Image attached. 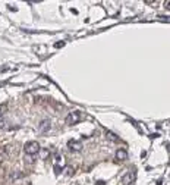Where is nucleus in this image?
<instances>
[{
    "mask_svg": "<svg viewBox=\"0 0 170 185\" xmlns=\"http://www.w3.org/2000/svg\"><path fill=\"white\" fill-rule=\"evenodd\" d=\"M25 153L28 154V156H34V154H37V153L40 152V144L37 143V141H29V143H27L25 144Z\"/></svg>",
    "mask_w": 170,
    "mask_h": 185,
    "instance_id": "f257e3e1",
    "label": "nucleus"
},
{
    "mask_svg": "<svg viewBox=\"0 0 170 185\" xmlns=\"http://www.w3.org/2000/svg\"><path fill=\"white\" fill-rule=\"evenodd\" d=\"M82 118V115H81L79 110H75V112L69 113L68 116H66V123L68 125H75V123H78Z\"/></svg>",
    "mask_w": 170,
    "mask_h": 185,
    "instance_id": "f03ea898",
    "label": "nucleus"
},
{
    "mask_svg": "<svg viewBox=\"0 0 170 185\" xmlns=\"http://www.w3.org/2000/svg\"><path fill=\"white\" fill-rule=\"evenodd\" d=\"M50 129H51V122L49 119L41 121L40 125H38V132H40V134H45V132H49Z\"/></svg>",
    "mask_w": 170,
    "mask_h": 185,
    "instance_id": "7ed1b4c3",
    "label": "nucleus"
},
{
    "mask_svg": "<svg viewBox=\"0 0 170 185\" xmlns=\"http://www.w3.org/2000/svg\"><path fill=\"white\" fill-rule=\"evenodd\" d=\"M68 147H69L70 152H81L82 144H81V141H78V140H69L68 141Z\"/></svg>",
    "mask_w": 170,
    "mask_h": 185,
    "instance_id": "20e7f679",
    "label": "nucleus"
},
{
    "mask_svg": "<svg viewBox=\"0 0 170 185\" xmlns=\"http://www.w3.org/2000/svg\"><path fill=\"white\" fill-rule=\"evenodd\" d=\"M134 179H135V174H134L132 170H128V172L123 175V178H122V184H123V185H129Z\"/></svg>",
    "mask_w": 170,
    "mask_h": 185,
    "instance_id": "39448f33",
    "label": "nucleus"
},
{
    "mask_svg": "<svg viewBox=\"0 0 170 185\" xmlns=\"http://www.w3.org/2000/svg\"><path fill=\"white\" fill-rule=\"evenodd\" d=\"M114 157H116V160H119V162H125L126 159H128V152H126L125 148H119V150L116 152V154H114Z\"/></svg>",
    "mask_w": 170,
    "mask_h": 185,
    "instance_id": "423d86ee",
    "label": "nucleus"
},
{
    "mask_svg": "<svg viewBox=\"0 0 170 185\" xmlns=\"http://www.w3.org/2000/svg\"><path fill=\"white\" fill-rule=\"evenodd\" d=\"M106 137H107L110 141H113V143H117V141H119V137H117L116 134H113V132H110V131L106 132Z\"/></svg>",
    "mask_w": 170,
    "mask_h": 185,
    "instance_id": "0eeeda50",
    "label": "nucleus"
},
{
    "mask_svg": "<svg viewBox=\"0 0 170 185\" xmlns=\"http://www.w3.org/2000/svg\"><path fill=\"white\" fill-rule=\"evenodd\" d=\"M6 126H7V122H6L5 119L2 118V115H0V128H2V129H5Z\"/></svg>",
    "mask_w": 170,
    "mask_h": 185,
    "instance_id": "6e6552de",
    "label": "nucleus"
},
{
    "mask_svg": "<svg viewBox=\"0 0 170 185\" xmlns=\"http://www.w3.org/2000/svg\"><path fill=\"white\" fill-rule=\"evenodd\" d=\"M63 46H65V43H63V41H59V43H56V44H54V47H56V49H59V47H63Z\"/></svg>",
    "mask_w": 170,
    "mask_h": 185,
    "instance_id": "1a4fd4ad",
    "label": "nucleus"
},
{
    "mask_svg": "<svg viewBox=\"0 0 170 185\" xmlns=\"http://www.w3.org/2000/svg\"><path fill=\"white\" fill-rule=\"evenodd\" d=\"M9 9H11V11H16V7H15V6H12V5H9Z\"/></svg>",
    "mask_w": 170,
    "mask_h": 185,
    "instance_id": "9d476101",
    "label": "nucleus"
},
{
    "mask_svg": "<svg viewBox=\"0 0 170 185\" xmlns=\"http://www.w3.org/2000/svg\"><path fill=\"white\" fill-rule=\"evenodd\" d=\"M97 185H104V182H103V181H98V182H97Z\"/></svg>",
    "mask_w": 170,
    "mask_h": 185,
    "instance_id": "9b49d317",
    "label": "nucleus"
}]
</instances>
